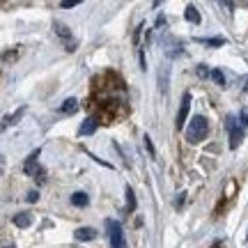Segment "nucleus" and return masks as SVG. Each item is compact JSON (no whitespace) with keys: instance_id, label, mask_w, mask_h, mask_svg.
Segmentation results:
<instances>
[{"instance_id":"1","label":"nucleus","mask_w":248,"mask_h":248,"mask_svg":"<svg viewBox=\"0 0 248 248\" xmlns=\"http://www.w3.org/2000/svg\"><path fill=\"white\" fill-rule=\"evenodd\" d=\"M207 133H209V122H207V117L204 115H195L191 120V126L186 129V140L188 142H202L207 138Z\"/></svg>"},{"instance_id":"2","label":"nucleus","mask_w":248,"mask_h":248,"mask_svg":"<svg viewBox=\"0 0 248 248\" xmlns=\"http://www.w3.org/2000/svg\"><path fill=\"white\" fill-rule=\"evenodd\" d=\"M228 131H230V147L232 150H237L241 145V140H244V129L239 126V120L237 117H232V115H228Z\"/></svg>"},{"instance_id":"3","label":"nucleus","mask_w":248,"mask_h":248,"mask_svg":"<svg viewBox=\"0 0 248 248\" xmlns=\"http://www.w3.org/2000/svg\"><path fill=\"white\" fill-rule=\"evenodd\" d=\"M108 239L113 248H124V234H122V225L117 221H108Z\"/></svg>"},{"instance_id":"4","label":"nucleus","mask_w":248,"mask_h":248,"mask_svg":"<svg viewBox=\"0 0 248 248\" xmlns=\"http://www.w3.org/2000/svg\"><path fill=\"white\" fill-rule=\"evenodd\" d=\"M37 156H39V150H35L30 156H28V161H26V166H23V170H26L28 175H35V179L42 184L44 182V170L37 166Z\"/></svg>"},{"instance_id":"5","label":"nucleus","mask_w":248,"mask_h":248,"mask_svg":"<svg viewBox=\"0 0 248 248\" xmlns=\"http://www.w3.org/2000/svg\"><path fill=\"white\" fill-rule=\"evenodd\" d=\"M188 110H191V94L186 92L184 97H182V106H179L177 120H175V126H177V129H184V122H186V117H188Z\"/></svg>"},{"instance_id":"6","label":"nucleus","mask_w":248,"mask_h":248,"mask_svg":"<svg viewBox=\"0 0 248 248\" xmlns=\"http://www.w3.org/2000/svg\"><path fill=\"white\" fill-rule=\"evenodd\" d=\"M97 234L99 232L94 228H78V230L74 232V237L78 241H92V239H97Z\"/></svg>"},{"instance_id":"7","label":"nucleus","mask_w":248,"mask_h":248,"mask_svg":"<svg viewBox=\"0 0 248 248\" xmlns=\"http://www.w3.org/2000/svg\"><path fill=\"white\" fill-rule=\"evenodd\" d=\"M159 85H161V92L166 94V92H168V85H170V67H168V64H163V67H161Z\"/></svg>"},{"instance_id":"8","label":"nucleus","mask_w":248,"mask_h":248,"mask_svg":"<svg viewBox=\"0 0 248 248\" xmlns=\"http://www.w3.org/2000/svg\"><path fill=\"white\" fill-rule=\"evenodd\" d=\"M94 131H97V120H94V117H88L85 122L80 124V129H78L80 136H92Z\"/></svg>"},{"instance_id":"9","label":"nucleus","mask_w":248,"mask_h":248,"mask_svg":"<svg viewBox=\"0 0 248 248\" xmlns=\"http://www.w3.org/2000/svg\"><path fill=\"white\" fill-rule=\"evenodd\" d=\"M76 110H78V101L74 97L64 99V104L60 106V113H64V115H71V113H76Z\"/></svg>"},{"instance_id":"10","label":"nucleus","mask_w":248,"mask_h":248,"mask_svg":"<svg viewBox=\"0 0 248 248\" xmlns=\"http://www.w3.org/2000/svg\"><path fill=\"white\" fill-rule=\"evenodd\" d=\"M88 202H90V198L85 191H76V193L71 195V204L74 207H88Z\"/></svg>"},{"instance_id":"11","label":"nucleus","mask_w":248,"mask_h":248,"mask_svg":"<svg viewBox=\"0 0 248 248\" xmlns=\"http://www.w3.org/2000/svg\"><path fill=\"white\" fill-rule=\"evenodd\" d=\"M14 225H16V228H30V225H32V216L26 212L16 214V216H14Z\"/></svg>"},{"instance_id":"12","label":"nucleus","mask_w":248,"mask_h":248,"mask_svg":"<svg viewBox=\"0 0 248 248\" xmlns=\"http://www.w3.org/2000/svg\"><path fill=\"white\" fill-rule=\"evenodd\" d=\"M23 115H26V108H18L16 113H14V115L5 117V120H2V124H0V131H2L5 126H12V124H16V120H21Z\"/></svg>"},{"instance_id":"13","label":"nucleus","mask_w":248,"mask_h":248,"mask_svg":"<svg viewBox=\"0 0 248 248\" xmlns=\"http://www.w3.org/2000/svg\"><path fill=\"white\" fill-rule=\"evenodd\" d=\"M55 32H58L62 39H69V44L74 46V37H71V32H69V28H67V26H62V23H58V21H55Z\"/></svg>"},{"instance_id":"14","label":"nucleus","mask_w":248,"mask_h":248,"mask_svg":"<svg viewBox=\"0 0 248 248\" xmlns=\"http://www.w3.org/2000/svg\"><path fill=\"white\" fill-rule=\"evenodd\" d=\"M186 21H191V23H200V12H198V7H193V5H188V7H186Z\"/></svg>"},{"instance_id":"15","label":"nucleus","mask_w":248,"mask_h":248,"mask_svg":"<svg viewBox=\"0 0 248 248\" xmlns=\"http://www.w3.org/2000/svg\"><path fill=\"white\" fill-rule=\"evenodd\" d=\"M126 209H129V212H133V209H136V195H133L131 186H126Z\"/></svg>"},{"instance_id":"16","label":"nucleus","mask_w":248,"mask_h":248,"mask_svg":"<svg viewBox=\"0 0 248 248\" xmlns=\"http://www.w3.org/2000/svg\"><path fill=\"white\" fill-rule=\"evenodd\" d=\"M212 78H216V83H218V85H225V76H223V74H221L218 69H214V71H212Z\"/></svg>"},{"instance_id":"17","label":"nucleus","mask_w":248,"mask_h":248,"mask_svg":"<svg viewBox=\"0 0 248 248\" xmlns=\"http://www.w3.org/2000/svg\"><path fill=\"white\" fill-rule=\"evenodd\" d=\"M78 5V0H64L62 2V9H71V7H76Z\"/></svg>"},{"instance_id":"18","label":"nucleus","mask_w":248,"mask_h":248,"mask_svg":"<svg viewBox=\"0 0 248 248\" xmlns=\"http://www.w3.org/2000/svg\"><path fill=\"white\" fill-rule=\"evenodd\" d=\"M241 126H248V110H241Z\"/></svg>"},{"instance_id":"19","label":"nucleus","mask_w":248,"mask_h":248,"mask_svg":"<svg viewBox=\"0 0 248 248\" xmlns=\"http://www.w3.org/2000/svg\"><path fill=\"white\" fill-rule=\"evenodd\" d=\"M28 202H37V191H30V193H28Z\"/></svg>"},{"instance_id":"20","label":"nucleus","mask_w":248,"mask_h":248,"mask_svg":"<svg viewBox=\"0 0 248 248\" xmlns=\"http://www.w3.org/2000/svg\"><path fill=\"white\" fill-rule=\"evenodd\" d=\"M198 74H200V76H207V69H204V64H200V67H198Z\"/></svg>"},{"instance_id":"21","label":"nucleus","mask_w":248,"mask_h":248,"mask_svg":"<svg viewBox=\"0 0 248 248\" xmlns=\"http://www.w3.org/2000/svg\"><path fill=\"white\" fill-rule=\"evenodd\" d=\"M7 248H14V246H7Z\"/></svg>"}]
</instances>
